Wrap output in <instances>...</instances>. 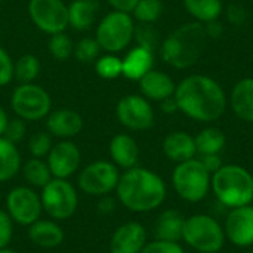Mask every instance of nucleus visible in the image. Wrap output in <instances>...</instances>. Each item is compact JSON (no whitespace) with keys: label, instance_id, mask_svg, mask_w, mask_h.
<instances>
[{"label":"nucleus","instance_id":"obj_1","mask_svg":"<svg viewBox=\"0 0 253 253\" xmlns=\"http://www.w3.org/2000/svg\"><path fill=\"white\" fill-rule=\"evenodd\" d=\"M173 98L181 113L202 123L221 119L228 104L222 86L205 74H191L182 79L176 84Z\"/></svg>","mask_w":253,"mask_h":253},{"label":"nucleus","instance_id":"obj_2","mask_svg":"<svg viewBox=\"0 0 253 253\" xmlns=\"http://www.w3.org/2000/svg\"><path fill=\"white\" fill-rule=\"evenodd\" d=\"M119 202L130 212L145 213L163 205L168 188L156 172L135 166L120 175L116 187Z\"/></svg>","mask_w":253,"mask_h":253},{"label":"nucleus","instance_id":"obj_3","mask_svg":"<svg viewBox=\"0 0 253 253\" xmlns=\"http://www.w3.org/2000/svg\"><path fill=\"white\" fill-rule=\"evenodd\" d=\"M209 36L203 24L194 21L178 27L160 44L162 59L178 70L193 67L203 55Z\"/></svg>","mask_w":253,"mask_h":253},{"label":"nucleus","instance_id":"obj_4","mask_svg":"<svg viewBox=\"0 0 253 253\" xmlns=\"http://www.w3.org/2000/svg\"><path fill=\"white\" fill-rule=\"evenodd\" d=\"M211 190L215 197L230 209L252 205L253 175L243 166L222 165L212 173Z\"/></svg>","mask_w":253,"mask_h":253},{"label":"nucleus","instance_id":"obj_5","mask_svg":"<svg viewBox=\"0 0 253 253\" xmlns=\"http://www.w3.org/2000/svg\"><path fill=\"white\" fill-rule=\"evenodd\" d=\"M182 240L197 252L218 253L222 251L227 239L224 227L213 216L197 213L185 218Z\"/></svg>","mask_w":253,"mask_h":253},{"label":"nucleus","instance_id":"obj_6","mask_svg":"<svg viewBox=\"0 0 253 253\" xmlns=\"http://www.w3.org/2000/svg\"><path fill=\"white\" fill-rule=\"evenodd\" d=\"M211 179L212 175L196 157L178 163L172 172L173 190L188 203H199L208 196L211 191Z\"/></svg>","mask_w":253,"mask_h":253},{"label":"nucleus","instance_id":"obj_7","mask_svg":"<svg viewBox=\"0 0 253 253\" xmlns=\"http://www.w3.org/2000/svg\"><path fill=\"white\" fill-rule=\"evenodd\" d=\"M135 21L130 13L111 10L96 27V42L107 53H117L125 50L133 40Z\"/></svg>","mask_w":253,"mask_h":253},{"label":"nucleus","instance_id":"obj_8","mask_svg":"<svg viewBox=\"0 0 253 253\" xmlns=\"http://www.w3.org/2000/svg\"><path fill=\"white\" fill-rule=\"evenodd\" d=\"M10 107L16 117L25 122L46 119L52 110L49 92L36 83H19L10 96Z\"/></svg>","mask_w":253,"mask_h":253},{"label":"nucleus","instance_id":"obj_9","mask_svg":"<svg viewBox=\"0 0 253 253\" xmlns=\"http://www.w3.org/2000/svg\"><path fill=\"white\" fill-rule=\"evenodd\" d=\"M43 212L55 221H65L71 218L79 206V197L76 188L67 181L52 178L40 194Z\"/></svg>","mask_w":253,"mask_h":253},{"label":"nucleus","instance_id":"obj_10","mask_svg":"<svg viewBox=\"0 0 253 253\" xmlns=\"http://www.w3.org/2000/svg\"><path fill=\"white\" fill-rule=\"evenodd\" d=\"M119 179L120 172L113 162L98 160L80 172L79 188L89 196H107L116 190Z\"/></svg>","mask_w":253,"mask_h":253},{"label":"nucleus","instance_id":"obj_11","mask_svg":"<svg viewBox=\"0 0 253 253\" xmlns=\"http://www.w3.org/2000/svg\"><path fill=\"white\" fill-rule=\"evenodd\" d=\"M28 15L31 22L49 36L68 27V4L62 0H30Z\"/></svg>","mask_w":253,"mask_h":253},{"label":"nucleus","instance_id":"obj_12","mask_svg":"<svg viewBox=\"0 0 253 253\" xmlns=\"http://www.w3.org/2000/svg\"><path fill=\"white\" fill-rule=\"evenodd\" d=\"M119 122L130 130H148L154 125V110L147 98L142 95H126L116 107Z\"/></svg>","mask_w":253,"mask_h":253},{"label":"nucleus","instance_id":"obj_13","mask_svg":"<svg viewBox=\"0 0 253 253\" xmlns=\"http://www.w3.org/2000/svg\"><path fill=\"white\" fill-rule=\"evenodd\" d=\"M6 212L13 222L30 227L43 212L40 194L30 187H16L6 197Z\"/></svg>","mask_w":253,"mask_h":253},{"label":"nucleus","instance_id":"obj_14","mask_svg":"<svg viewBox=\"0 0 253 253\" xmlns=\"http://www.w3.org/2000/svg\"><path fill=\"white\" fill-rule=\"evenodd\" d=\"M225 239L237 248H251L253 245V206L246 205L233 208L227 215L224 225Z\"/></svg>","mask_w":253,"mask_h":253},{"label":"nucleus","instance_id":"obj_15","mask_svg":"<svg viewBox=\"0 0 253 253\" xmlns=\"http://www.w3.org/2000/svg\"><path fill=\"white\" fill-rule=\"evenodd\" d=\"M82 162V154L79 147L68 141L62 139L58 144L52 145L47 154V166L53 178L67 179L74 172H77Z\"/></svg>","mask_w":253,"mask_h":253},{"label":"nucleus","instance_id":"obj_16","mask_svg":"<svg viewBox=\"0 0 253 253\" xmlns=\"http://www.w3.org/2000/svg\"><path fill=\"white\" fill-rule=\"evenodd\" d=\"M147 245V231L139 222H126L111 236V253H141Z\"/></svg>","mask_w":253,"mask_h":253},{"label":"nucleus","instance_id":"obj_17","mask_svg":"<svg viewBox=\"0 0 253 253\" xmlns=\"http://www.w3.org/2000/svg\"><path fill=\"white\" fill-rule=\"evenodd\" d=\"M83 117L77 111L68 108L50 111L46 119L47 132L61 139H70L79 135L83 129Z\"/></svg>","mask_w":253,"mask_h":253},{"label":"nucleus","instance_id":"obj_18","mask_svg":"<svg viewBox=\"0 0 253 253\" xmlns=\"http://www.w3.org/2000/svg\"><path fill=\"white\" fill-rule=\"evenodd\" d=\"M175 89L176 84L173 79L169 74L154 68L139 80V90L142 96L147 98L148 101L162 102L163 99L173 96Z\"/></svg>","mask_w":253,"mask_h":253},{"label":"nucleus","instance_id":"obj_19","mask_svg":"<svg viewBox=\"0 0 253 253\" xmlns=\"http://www.w3.org/2000/svg\"><path fill=\"white\" fill-rule=\"evenodd\" d=\"M162 147H163L165 156L170 162H175L176 165L191 160L197 154L194 136H191L190 133L182 132V130L170 132L169 135H166Z\"/></svg>","mask_w":253,"mask_h":253},{"label":"nucleus","instance_id":"obj_20","mask_svg":"<svg viewBox=\"0 0 253 253\" xmlns=\"http://www.w3.org/2000/svg\"><path fill=\"white\" fill-rule=\"evenodd\" d=\"M154 65V52L142 46L132 47L122 58V76L129 80H141Z\"/></svg>","mask_w":253,"mask_h":253},{"label":"nucleus","instance_id":"obj_21","mask_svg":"<svg viewBox=\"0 0 253 253\" xmlns=\"http://www.w3.org/2000/svg\"><path fill=\"white\" fill-rule=\"evenodd\" d=\"M110 156L117 168L127 170L138 166L139 147L130 135L119 133L110 142Z\"/></svg>","mask_w":253,"mask_h":253},{"label":"nucleus","instance_id":"obj_22","mask_svg":"<svg viewBox=\"0 0 253 253\" xmlns=\"http://www.w3.org/2000/svg\"><path fill=\"white\" fill-rule=\"evenodd\" d=\"M230 104L240 120L253 123V77H245L234 84Z\"/></svg>","mask_w":253,"mask_h":253},{"label":"nucleus","instance_id":"obj_23","mask_svg":"<svg viewBox=\"0 0 253 253\" xmlns=\"http://www.w3.org/2000/svg\"><path fill=\"white\" fill-rule=\"evenodd\" d=\"M30 240L43 249H53L62 245L64 242V231L55 222L49 219H37L28 228Z\"/></svg>","mask_w":253,"mask_h":253},{"label":"nucleus","instance_id":"obj_24","mask_svg":"<svg viewBox=\"0 0 253 253\" xmlns=\"http://www.w3.org/2000/svg\"><path fill=\"white\" fill-rule=\"evenodd\" d=\"M184 224H185V216L181 212L175 209H168L160 213L154 227V236L157 240L179 243L182 240Z\"/></svg>","mask_w":253,"mask_h":253},{"label":"nucleus","instance_id":"obj_25","mask_svg":"<svg viewBox=\"0 0 253 253\" xmlns=\"http://www.w3.org/2000/svg\"><path fill=\"white\" fill-rule=\"evenodd\" d=\"M99 12L96 0H73L68 4V25L77 31L89 30Z\"/></svg>","mask_w":253,"mask_h":253},{"label":"nucleus","instance_id":"obj_26","mask_svg":"<svg viewBox=\"0 0 253 253\" xmlns=\"http://www.w3.org/2000/svg\"><path fill=\"white\" fill-rule=\"evenodd\" d=\"M21 169V154L16 144L0 136V182L12 179Z\"/></svg>","mask_w":253,"mask_h":253},{"label":"nucleus","instance_id":"obj_27","mask_svg":"<svg viewBox=\"0 0 253 253\" xmlns=\"http://www.w3.org/2000/svg\"><path fill=\"white\" fill-rule=\"evenodd\" d=\"M184 7L200 24L216 21L222 13L221 0H184Z\"/></svg>","mask_w":253,"mask_h":253},{"label":"nucleus","instance_id":"obj_28","mask_svg":"<svg viewBox=\"0 0 253 253\" xmlns=\"http://www.w3.org/2000/svg\"><path fill=\"white\" fill-rule=\"evenodd\" d=\"M194 141H196L197 154H200V156L219 154L227 144L225 133L218 127H206V129L200 130L194 136Z\"/></svg>","mask_w":253,"mask_h":253},{"label":"nucleus","instance_id":"obj_29","mask_svg":"<svg viewBox=\"0 0 253 253\" xmlns=\"http://www.w3.org/2000/svg\"><path fill=\"white\" fill-rule=\"evenodd\" d=\"M22 173H24L25 181L31 187H36V188H43L53 178L47 166V162L42 159H36V157H33L24 165Z\"/></svg>","mask_w":253,"mask_h":253},{"label":"nucleus","instance_id":"obj_30","mask_svg":"<svg viewBox=\"0 0 253 253\" xmlns=\"http://www.w3.org/2000/svg\"><path fill=\"white\" fill-rule=\"evenodd\" d=\"M40 73V61L36 55L25 53L13 62V79L19 83H33Z\"/></svg>","mask_w":253,"mask_h":253},{"label":"nucleus","instance_id":"obj_31","mask_svg":"<svg viewBox=\"0 0 253 253\" xmlns=\"http://www.w3.org/2000/svg\"><path fill=\"white\" fill-rule=\"evenodd\" d=\"M162 13H163L162 0H138L130 15L139 24H154L162 16Z\"/></svg>","mask_w":253,"mask_h":253},{"label":"nucleus","instance_id":"obj_32","mask_svg":"<svg viewBox=\"0 0 253 253\" xmlns=\"http://www.w3.org/2000/svg\"><path fill=\"white\" fill-rule=\"evenodd\" d=\"M47 49L52 58H55L56 61H67L74 53V43L70 39V36H67L62 31V33H56L50 36Z\"/></svg>","mask_w":253,"mask_h":253},{"label":"nucleus","instance_id":"obj_33","mask_svg":"<svg viewBox=\"0 0 253 253\" xmlns=\"http://www.w3.org/2000/svg\"><path fill=\"white\" fill-rule=\"evenodd\" d=\"M95 70L101 79L105 80L117 79L119 76H122V58L116 56L114 53L102 55L96 59Z\"/></svg>","mask_w":253,"mask_h":253},{"label":"nucleus","instance_id":"obj_34","mask_svg":"<svg viewBox=\"0 0 253 253\" xmlns=\"http://www.w3.org/2000/svg\"><path fill=\"white\" fill-rule=\"evenodd\" d=\"M99 52H101V47H99L96 39L84 37L77 44H74V53L73 55L76 56V59L79 62L90 64L99 58Z\"/></svg>","mask_w":253,"mask_h":253},{"label":"nucleus","instance_id":"obj_35","mask_svg":"<svg viewBox=\"0 0 253 253\" xmlns=\"http://www.w3.org/2000/svg\"><path fill=\"white\" fill-rule=\"evenodd\" d=\"M133 39L136 40V46H142L150 50H156L159 47V33L153 27V24H138L135 25Z\"/></svg>","mask_w":253,"mask_h":253},{"label":"nucleus","instance_id":"obj_36","mask_svg":"<svg viewBox=\"0 0 253 253\" xmlns=\"http://www.w3.org/2000/svg\"><path fill=\"white\" fill-rule=\"evenodd\" d=\"M52 138L49 132H37L34 133L28 141V150L33 157L43 159L47 157L50 148H52Z\"/></svg>","mask_w":253,"mask_h":253},{"label":"nucleus","instance_id":"obj_37","mask_svg":"<svg viewBox=\"0 0 253 253\" xmlns=\"http://www.w3.org/2000/svg\"><path fill=\"white\" fill-rule=\"evenodd\" d=\"M141 253H185V251L178 242H166L156 239L147 243Z\"/></svg>","mask_w":253,"mask_h":253},{"label":"nucleus","instance_id":"obj_38","mask_svg":"<svg viewBox=\"0 0 253 253\" xmlns=\"http://www.w3.org/2000/svg\"><path fill=\"white\" fill-rule=\"evenodd\" d=\"M25 132H27L25 120H22L19 117L12 119V120L9 119L6 129H4V133H3V138H6L7 141H10L13 144H18L25 136Z\"/></svg>","mask_w":253,"mask_h":253},{"label":"nucleus","instance_id":"obj_39","mask_svg":"<svg viewBox=\"0 0 253 253\" xmlns=\"http://www.w3.org/2000/svg\"><path fill=\"white\" fill-rule=\"evenodd\" d=\"M13 79V62L6 49L0 44V87L7 86Z\"/></svg>","mask_w":253,"mask_h":253},{"label":"nucleus","instance_id":"obj_40","mask_svg":"<svg viewBox=\"0 0 253 253\" xmlns=\"http://www.w3.org/2000/svg\"><path fill=\"white\" fill-rule=\"evenodd\" d=\"M13 236V221L6 211L0 209V249H6Z\"/></svg>","mask_w":253,"mask_h":253},{"label":"nucleus","instance_id":"obj_41","mask_svg":"<svg viewBox=\"0 0 253 253\" xmlns=\"http://www.w3.org/2000/svg\"><path fill=\"white\" fill-rule=\"evenodd\" d=\"M199 160L202 162V165L206 168V170H208L211 175L215 173V172L224 165L219 154H205V156H200Z\"/></svg>","mask_w":253,"mask_h":253},{"label":"nucleus","instance_id":"obj_42","mask_svg":"<svg viewBox=\"0 0 253 253\" xmlns=\"http://www.w3.org/2000/svg\"><path fill=\"white\" fill-rule=\"evenodd\" d=\"M107 3L113 7V10H120L126 13H132L138 0H107Z\"/></svg>","mask_w":253,"mask_h":253},{"label":"nucleus","instance_id":"obj_43","mask_svg":"<svg viewBox=\"0 0 253 253\" xmlns=\"http://www.w3.org/2000/svg\"><path fill=\"white\" fill-rule=\"evenodd\" d=\"M246 10L242 7V6H239V4H233V6H230V9H228V19L233 22V24H236V25H239V24H242L245 19H246Z\"/></svg>","mask_w":253,"mask_h":253},{"label":"nucleus","instance_id":"obj_44","mask_svg":"<svg viewBox=\"0 0 253 253\" xmlns=\"http://www.w3.org/2000/svg\"><path fill=\"white\" fill-rule=\"evenodd\" d=\"M205 28H206V33L209 36V39H216V37H221L222 33H224V27L221 22L216 21H212V22H208V24H203Z\"/></svg>","mask_w":253,"mask_h":253},{"label":"nucleus","instance_id":"obj_45","mask_svg":"<svg viewBox=\"0 0 253 253\" xmlns=\"http://www.w3.org/2000/svg\"><path fill=\"white\" fill-rule=\"evenodd\" d=\"M160 107H162V111H163V113H168V114H172V113L179 111V110H178V104H176V101H175L173 96L163 99V101L160 102Z\"/></svg>","mask_w":253,"mask_h":253},{"label":"nucleus","instance_id":"obj_46","mask_svg":"<svg viewBox=\"0 0 253 253\" xmlns=\"http://www.w3.org/2000/svg\"><path fill=\"white\" fill-rule=\"evenodd\" d=\"M99 212L101 213H111L114 211V202L111 197H104L101 202H99Z\"/></svg>","mask_w":253,"mask_h":253},{"label":"nucleus","instance_id":"obj_47","mask_svg":"<svg viewBox=\"0 0 253 253\" xmlns=\"http://www.w3.org/2000/svg\"><path fill=\"white\" fill-rule=\"evenodd\" d=\"M7 122H9V117H7V114H6L4 108L0 105V136H3Z\"/></svg>","mask_w":253,"mask_h":253},{"label":"nucleus","instance_id":"obj_48","mask_svg":"<svg viewBox=\"0 0 253 253\" xmlns=\"http://www.w3.org/2000/svg\"><path fill=\"white\" fill-rule=\"evenodd\" d=\"M0 253H16V252H15V251H12V249H7V248H6V249H0Z\"/></svg>","mask_w":253,"mask_h":253}]
</instances>
